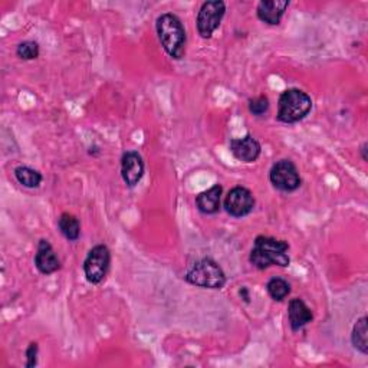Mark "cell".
<instances>
[{"label":"cell","instance_id":"22","mask_svg":"<svg viewBox=\"0 0 368 368\" xmlns=\"http://www.w3.org/2000/svg\"><path fill=\"white\" fill-rule=\"evenodd\" d=\"M361 155H362V160H364V161L368 160V158H367V143H364L362 147H361Z\"/></svg>","mask_w":368,"mask_h":368},{"label":"cell","instance_id":"9","mask_svg":"<svg viewBox=\"0 0 368 368\" xmlns=\"http://www.w3.org/2000/svg\"><path fill=\"white\" fill-rule=\"evenodd\" d=\"M144 176V161L137 151H127L121 158V177L129 187H136Z\"/></svg>","mask_w":368,"mask_h":368},{"label":"cell","instance_id":"18","mask_svg":"<svg viewBox=\"0 0 368 368\" xmlns=\"http://www.w3.org/2000/svg\"><path fill=\"white\" fill-rule=\"evenodd\" d=\"M266 290L273 301L280 302L291 294V285L282 278H272L266 285Z\"/></svg>","mask_w":368,"mask_h":368},{"label":"cell","instance_id":"15","mask_svg":"<svg viewBox=\"0 0 368 368\" xmlns=\"http://www.w3.org/2000/svg\"><path fill=\"white\" fill-rule=\"evenodd\" d=\"M351 341L355 350H358L361 354H368V328H367V316H362L357 321L352 328Z\"/></svg>","mask_w":368,"mask_h":368},{"label":"cell","instance_id":"19","mask_svg":"<svg viewBox=\"0 0 368 368\" xmlns=\"http://www.w3.org/2000/svg\"><path fill=\"white\" fill-rule=\"evenodd\" d=\"M16 55L23 61H32L39 57V45L35 40H25V42L19 44L16 49Z\"/></svg>","mask_w":368,"mask_h":368},{"label":"cell","instance_id":"2","mask_svg":"<svg viewBox=\"0 0 368 368\" xmlns=\"http://www.w3.org/2000/svg\"><path fill=\"white\" fill-rule=\"evenodd\" d=\"M160 44L173 59H183L186 55L187 36L182 20L173 13L161 15L155 22Z\"/></svg>","mask_w":368,"mask_h":368},{"label":"cell","instance_id":"20","mask_svg":"<svg viewBox=\"0 0 368 368\" xmlns=\"http://www.w3.org/2000/svg\"><path fill=\"white\" fill-rule=\"evenodd\" d=\"M269 109V100L266 95H259L256 98L249 100V111L256 115L261 117L263 115L266 111Z\"/></svg>","mask_w":368,"mask_h":368},{"label":"cell","instance_id":"23","mask_svg":"<svg viewBox=\"0 0 368 368\" xmlns=\"http://www.w3.org/2000/svg\"><path fill=\"white\" fill-rule=\"evenodd\" d=\"M240 294H243L244 301L249 302V295H248V290H247V288H242V290H240Z\"/></svg>","mask_w":368,"mask_h":368},{"label":"cell","instance_id":"17","mask_svg":"<svg viewBox=\"0 0 368 368\" xmlns=\"http://www.w3.org/2000/svg\"><path fill=\"white\" fill-rule=\"evenodd\" d=\"M15 177L23 187H28V189L39 187L40 183H42V174H40L37 170L30 169L28 166L16 167L15 169Z\"/></svg>","mask_w":368,"mask_h":368},{"label":"cell","instance_id":"8","mask_svg":"<svg viewBox=\"0 0 368 368\" xmlns=\"http://www.w3.org/2000/svg\"><path fill=\"white\" fill-rule=\"evenodd\" d=\"M225 209L233 218L248 216L255 209V197L252 191L242 186L233 187L225 198Z\"/></svg>","mask_w":368,"mask_h":368},{"label":"cell","instance_id":"4","mask_svg":"<svg viewBox=\"0 0 368 368\" xmlns=\"http://www.w3.org/2000/svg\"><path fill=\"white\" fill-rule=\"evenodd\" d=\"M184 279L198 288L222 290L226 283V275L223 269L210 258L197 261L186 272Z\"/></svg>","mask_w":368,"mask_h":368},{"label":"cell","instance_id":"14","mask_svg":"<svg viewBox=\"0 0 368 368\" xmlns=\"http://www.w3.org/2000/svg\"><path fill=\"white\" fill-rule=\"evenodd\" d=\"M288 318H290L291 330L299 331L301 328H304L305 325H308L312 321L314 315L302 299L295 298V299H291V302H290Z\"/></svg>","mask_w":368,"mask_h":368},{"label":"cell","instance_id":"6","mask_svg":"<svg viewBox=\"0 0 368 368\" xmlns=\"http://www.w3.org/2000/svg\"><path fill=\"white\" fill-rule=\"evenodd\" d=\"M269 180L275 189L285 193L295 191L301 186L299 172L291 160L276 161L271 169Z\"/></svg>","mask_w":368,"mask_h":368},{"label":"cell","instance_id":"7","mask_svg":"<svg viewBox=\"0 0 368 368\" xmlns=\"http://www.w3.org/2000/svg\"><path fill=\"white\" fill-rule=\"evenodd\" d=\"M111 265V254L105 244H97L90 254L87 255V259L84 262V273L90 283L98 285L101 283L109 269Z\"/></svg>","mask_w":368,"mask_h":368},{"label":"cell","instance_id":"1","mask_svg":"<svg viewBox=\"0 0 368 368\" xmlns=\"http://www.w3.org/2000/svg\"><path fill=\"white\" fill-rule=\"evenodd\" d=\"M290 243L269 236H258L255 239V247L251 252V263L263 271L271 266H288L291 259L288 256Z\"/></svg>","mask_w":368,"mask_h":368},{"label":"cell","instance_id":"10","mask_svg":"<svg viewBox=\"0 0 368 368\" xmlns=\"http://www.w3.org/2000/svg\"><path fill=\"white\" fill-rule=\"evenodd\" d=\"M230 151L236 160L242 162H254L259 158L262 147L256 138L251 134L243 138H235L230 141Z\"/></svg>","mask_w":368,"mask_h":368},{"label":"cell","instance_id":"13","mask_svg":"<svg viewBox=\"0 0 368 368\" xmlns=\"http://www.w3.org/2000/svg\"><path fill=\"white\" fill-rule=\"evenodd\" d=\"M223 187L220 184H215L209 190L200 193L196 197V206L204 215H216L220 210V198H222Z\"/></svg>","mask_w":368,"mask_h":368},{"label":"cell","instance_id":"5","mask_svg":"<svg viewBox=\"0 0 368 368\" xmlns=\"http://www.w3.org/2000/svg\"><path fill=\"white\" fill-rule=\"evenodd\" d=\"M226 13V5L222 0H209L200 6L197 15V30L203 39H210L220 26Z\"/></svg>","mask_w":368,"mask_h":368},{"label":"cell","instance_id":"12","mask_svg":"<svg viewBox=\"0 0 368 368\" xmlns=\"http://www.w3.org/2000/svg\"><path fill=\"white\" fill-rule=\"evenodd\" d=\"M290 8L288 0H263L258 5L256 13L259 20L268 25H279L286 9Z\"/></svg>","mask_w":368,"mask_h":368},{"label":"cell","instance_id":"3","mask_svg":"<svg viewBox=\"0 0 368 368\" xmlns=\"http://www.w3.org/2000/svg\"><path fill=\"white\" fill-rule=\"evenodd\" d=\"M312 109L311 97L297 88L286 90L280 94L278 101V121L285 124H295L304 119Z\"/></svg>","mask_w":368,"mask_h":368},{"label":"cell","instance_id":"16","mask_svg":"<svg viewBox=\"0 0 368 368\" xmlns=\"http://www.w3.org/2000/svg\"><path fill=\"white\" fill-rule=\"evenodd\" d=\"M58 226L61 233L71 242H75L79 239L81 236V225L79 220L69 213H62L59 220H58Z\"/></svg>","mask_w":368,"mask_h":368},{"label":"cell","instance_id":"11","mask_svg":"<svg viewBox=\"0 0 368 368\" xmlns=\"http://www.w3.org/2000/svg\"><path fill=\"white\" fill-rule=\"evenodd\" d=\"M35 265L37 271L44 275H51L61 268V262L52 248V244L42 239L37 243V249L35 255Z\"/></svg>","mask_w":368,"mask_h":368},{"label":"cell","instance_id":"21","mask_svg":"<svg viewBox=\"0 0 368 368\" xmlns=\"http://www.w3.org/2000/svg\"><path fill=\"white\" fill-rule=\"evenodd\" d=\"M26 367L28 368H33L37 364V344L36 343H30L28 350H26Z\"/></svg>","mask_w":368,"mask_h":368}]
</instances>
